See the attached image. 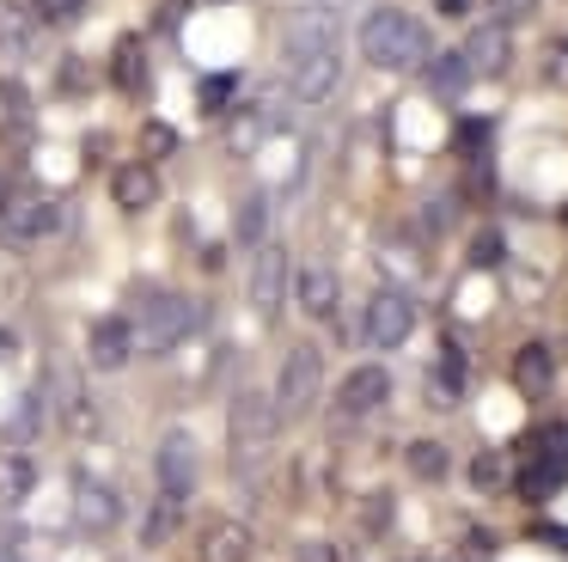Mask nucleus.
I'll list each match as a JSON object with an SVG mask.
<instances>
[{
  "mask_svg": "<svg viewBox=\"0 0 568 562\" xmlns=\"http://www.w3.org/2000/svg\"><path fill=\"white\" fill-rule=\"evenodd\" d=\"M13 190H19V183L7 178V171H0V202H7V195H13Z\"/></svg>",
  "mask_w": 568,
  "mask_h": 562,
  "instance_id": "obj_40",
  "label": "nucleus"
},
{
  "mask_svg": "<svg viewBox=\"0 0 568 562\" xmlns=\"http://www.w3.org/2000/svg\"><path fill=\"white\" fill-rule=\"evenodd\" d=\"M257 556V532L245 520H209L196 538V562H251Z\"/></svg>",
  "mask_w": 568,
  "mask_h": 562,
  "instance_id": "obj_14",
  "label": "nucleus"
},
{
  "mask_svg": "<svg viewBox=\"0 0 568 562\" xmlns=\"http://www.w3.org/2000/svg\"><path fill=\"white\" fill-rule=\"evenodd\" d=\"M153 476H160V495H172V501H190V495H196L202 459H196V440H190V428H165V434H160Z\"/></svg>",
  "mask_w": 568,
  "mask_h": 562,
  "instance_id": "obj_8",
  "label": "nucleus"
},
{
  "mask_svg": "<svg viewBox=\"0 0 568 562\" xmlns=\"http://www.w3.org/2000/svg\"><path fill=\"white\" fill-rule=\"evenodd\" d=\"M294 300H300V312L306 318H336V305H343V281H336V269L331 263H306V269H294Z\"/></svg>",
  "mask_w": 568,
  "mask_h": 562,
  "instance_id": "obj_16",
  "label": "nucleus"
},
{
  "mask_svg": "<svg viewBox=\"0 0 568 562\" xmlns=\"http://www.w3.org/2000/svg\"><path fill=\"white\" fill-rule=\"evenodd\" d=\"M507 379H514L519 398H550V385H556V354H550V342H519Z\"/></svg>",
  "mask_w": 568,
  "mask_h": 562,
  "instance_id": "obj_19",
  "label": "nucleus"
},
{
  "mask_svg": "<svg viewBox=\"0 0 568 562\" xmlns=\"http://www.w3.org/2000/svg\"><path fill=\"white\" fill-rule=\"evenodd\" d=\"M416 337V300L404 288H379L361 312V342L367 349H404Z\"/></svg>",
  "mask_w": 568,
  "mask_h": 562,
  "instance_id": "obj_7",
  "label": "nucleus"
},
{
  "mask_svg": "<svg viewBox=\"0 0 568 562\" xmlns=\"http://www.w3.org/2000/svg\"><path fill=\"white\" fill-rule=\"evenodd\" d=\"M318 391H324V354L318 342H294V349L282 354V373H275V415L282 422H306L312 410H318Z\"/></svg>",
  "mask_w": 568,
  "mask_h": 562,
  "instance_id": "obj_5",
  "label": "nucleus"
},
{
  "mask_svg": "<svg viewBox=\"0 0 568 562\" xmlns=\"http://www.w3.org/2000/svg\"><path fill=\"white\" fill-rule=\"evenodd\" d=\"M458 56H465V68L477 73V80H495V73H507V61H514V37H507L501 19H483L477 31L458 43Z\"/></svg>",
  "mask_w": 568,
  "mask_h": 562,
  "instance_id": "obj_13",
  "label": "nucleus"
},
{
  "mask_svg": "<svg viewBox=\"0 0 568 562\" xmlns=\"http://www.w3.org/2000/svg\"><path fill=\"white\" fill-rule=\"evenodd\" d=\"M336 86H343V56H336V49L287 61V98H300V104H324Z\"/></svg>",
  "mask_w": 568,
  "mask_h": 562,
  "instance_id": "obj_12",
  "label": "nucleus"
},
{
  "mask_svg": "<svg viewBox=\"0 0 568 562\" xmlns=\"http://www.w3.org/2000/svg\"><path fill=\"white\" fill-rule=\"evenodd\" d=\"M111 202L123 208V214H148V208L160 202V165H148V159H123V165L111 171Z\"/></svg>",
  "mask_w": 568,
  "mask_h": 562,
  "instance_id": "obj_15",
  "label": "nucleus"
},
{
  "mask_svg": "<svg viewBox=\"0 0 568 562\" xmlns=\"http://www.w3.org/2000/svg\"><path fill=\"white\" fill-rule=\"evenodd\" d=\"M422 80H428L434 98H446V104H453V98L470 92V80H477V73L465 68V56H458V49H434V56L422 61Z\"/></svg>",
  "mask_w": 568,
  "mask_h": 562,
  "instance_id": "obj_22",
  "label": "nucleus"
},
{
  "mask_svg": "<svg viewBox=\"0 0 568 562\" xmlns=\"http://www.w3.org/2000/svg\"><path fill=\"white\" fill-rule=\"evenodd\" d=\"M178 525H184V501L153 495L148 513H141V550H165V544L178 538Z\"/></svg>",
  "mask_w": 568,
  "mask_h": 562,
  "instance_id": "obj_23",
  "label": "nucleus"
},
{
  "mask_svg": "<svg viewBox=\"0 0 568 562\" xmlns=\"http://www.w3.org/2000/svg\"><path fill=\"white\" fill-rule=\"evenodd\" d=\"M385 403H392V373H385L379 361L348 367L343 385H336V415H343V422H361V415L385 410Z\"/></svg>",
  "mask_w": 568,
  "mask_h": 562,
  "instance_id": "obj_10",
  "label": "nucleus"
},
{
  "mask_svg": "<svg viewBox=\"0 0 568 562\" xmlns=\"http://www.w3.org/2000/svg\"><path fill=\"white\" fill-rule=\"evenodd\" d=\"M111 86L123 98H141L153 86V61H148V43H141V37H116V49H111Z\"/></svg>",
  "mask_w": 568,
  "mask_h": 562,
  "instance_id": "obj_20",
  "label": "nucleus"
},
{
  "mask_svg": "<svg viewBox=\"0 0 568 562\" xmlns=\"http://www.w3.org/2000/svg\"><path fill=\"white\" fill-rule=\"evenodd\" d=\"M318 49H336V19L331 12H294L282 24V61H300V56H318Z\"/></svg>",
  "mask_w": 568,
  "mask_h": 562,
  "instance_id": "obj_18",
  "label": "nucleus"
},
{
  "mask_svg": "<svg viewBox=\"0 0 568 562\" xmlns=\"http://www.w3.org/2000/svg\"><path fill=\"white\" fill-rule=\"evenodd\" d=\"M233 92H239V73H209V80H202V110H209V117H226Z\"/></svg>",
  "mask_w": 568,
  "mask_h": 562,
  "instance_id": "obj_30",
  "label": "nucleus"
},
{
  "mask_svg": "<svg viewBox=\"0 0 568 562\" xmlns=\"http://www.w3.org/2000/svg\"><path fill=\"white\" fill-rule=\"evenodd\" d=\"M31 117V98L19 80H0V122H26Z\"/></svg>",
  "mask_w": 568,
  "mask_h": 562,
  "instance_id": "obj_33",
  "label": "nucleus"
},
{
  "mask_svg": "<svg viewBox=\"0 0 568 562\" xmlns=\"http://www.w3.org/2000/svg\"><path fill=\"white\" fill-rule=\"evenodd\" d=\"M0 562H26V556H19V550H13V544H0Z\"/></svg>",
  "mask_w": 568,
  "mask_h": 562,
  "instance_id": "obj_41",
  "label": "nucleus"
},
{
  "mask_svg": "<svg viewBox=\"0 0 568 562\" xmlns=\"http://www.w3.org/2000/svg\"><path fill=\"white\" fill-rule=\"evenodd\" d=\"M489 12L501 24H519V19H531V12H538V0H489Z\"/></svg>",
  "mask_w": 568,
  "mask_h": 562,
  "instance_id": "obj_36",
  "label": "nucleus"
},
{
  "mask_svg": "<svg viewBox=\"0 0 568 562\" xmlns=\"http://www.w3.org/2000/svg\"><path fill=\"white\" fill-rule=\"evenodd\" d=\"M129 324H135V354H172L196 330V305L172 288H141V312Z\"/></svg>",
  "mask_w": 568,
  "mask_h": 562,
  "instance_id": "obj_4",
  "label": "nucleus"
},
{
  "mask_svg": "<svg viewBox=\"0 0 568 562\" xmlns=\"http://www.w3.org/2000/svg\"><path fill=\"white\" fill-rule=\"evenodd\" d=\"M562 483H568V422H544V428H531V434H526L514 489L526 501H550Z\"/></svg>",
  "mask_w": 568,
  "mask_h": 562,
  "instance_id": "obj_3",
  "label": "nucleus"
},
{
  "mask_svg": "<svg viewBox=\"0 0 568 562\" xmlns=\"http://www.w3.org/2000/svg\"><path fill=\"white\" fill-rule=\"evenodd\" d=\"M135 361V324L123 312H104L87 324V367L92 373H123Z\"/></svg>",
  "mask_w": 568,
  "mask_h": 562,
  "instance_id": "obj_9",
  "label": "nucleus"
},
{
  "mask_svg": "<svg viewBox=\"0 0 568 562\" xmlns=\"http://www.w3.org/2000/svg\"><path fill=\"white\" fill-rule=\"evenodd\" d=\"M404 464H409V476H416V483H440V476L453 471V452H446L440 440H409Z\"/></svg>",
  "mask_w": 568,
  "mask_h": 562,
  "instance_id": "obj_27",
  "label": "nucleus"
},
{
  "mask_svg": "<svg viewBox=\"0 0 568 562\" xmlns=\"http://www.w3.org/2000/svg\"><path fill=\"white\" fill-rule=\"evenodd\" d=\"M392 525V495H373L367 501V532H385Z\"/></svg>",
  "mask_w": 568,
  "mask_h": 562,
  "instance_id": "obj_37",
  "label": "nucleus"
},
{
  "mask_svg": "<svg viewBox=\"0 0 568 562\" xmlns=\"http://www.w3.org/2000/svg\"><path fill=\"white\" fill-rule=\"evenodd\" d=\"M294 562H348V556L331 544V538H306V544H294Z\"/></svg>",
  "mask_w": 568,
  "mask_h": 562,
  "instance_id": "obj_34",
  "label": "nucleus"
},
{
  "mask_svg": "<svg viewBox=\"0 0 568 562\" xmlns=\"http://www.w3.org/2000/svg\"><path fill=\"white\" fill-rule=\"evenodd\" d=\"M31 7H19V0H0V49H7V56H19V49L31 43Z\"/></svg>",
  "mask_w": 568,
  "mask_h": 562,
  "instance_id": "obj_28",
  "label": "nucleus"
},
{
  "mask_svg": "<svg viewBox=\"0 0 568 562\" xmlns=\"http://www.w3.org/2000/svg\"><path fill=\"white\" fill-rule=\"evenodd\" d=\"M361 56L379 73H422V61L434 56L428 24L404 7H373L367 19H361Z\"/></svg>",
  "mask_w": 568,
  "mask_h": 562,
  "instance_id": "obj_1",
  "label": "nucleus"
},
{
  "mask_svg": "<svg viewBox=\"0 0 568 562\" xmlns=\"http://www.w3.org/2000/svg\"><path fill=\"white\" fill-rule=\"evenodd\" d=\"M275 428H282V415H275L270 391L239 385L233 403H226V446H233V471L263 464V452L275 446Z\"/></svg>",
  "mask_w": 568,
  "mask_h": 562,
  "instance_id": "obj_2",
  "label": "nucleus"
},
{
  "mask_svg": "<svg viewBox=\"0 0 568 562\" xmlns=\"http://www.w3.org/2000/svg\"><path fill=\"white\" fill-rule=\"evenodd\" d=\"M13 354H19V337L13 330H0V361H13Z\"/></svg>",
  "mask_w": 568,
  "mask_h": 562,
  "instance_id": "obj_39",
  "label": "nucleus"
},
{
  "mask_svg": "<svg viewBox=\"0 0 568 562\" xmlns=\"http://www.w3.org/2000/svg\"><path fill=\"white\" fill-rule=\"evenodd\" d=\"M172 153H178V129H172V122H160V117H148V122H141V159L160 165V159H172Z\"/></svg>",
  "mask_w": 568,
  "mask_h": 562,
  "instance_id": "obj_29",
  "label": "nucleus"
},
{
  "mask_svg": "<svg viewBox=\"0 0 568 562\" xmlns=\"http://www.w3.org/2000/svg\"><path fill=\"white\" fill-rule=\"evenodd\" d=\"M562 227H568V202H562Z\"/></svg>",
  "mask_w": 568,
  "mask_h": 562,
  "instance_id": "obj_42",
  "label": "nucleus"
},
{
  "mask_svg": "<svg viewBox=\"0 0 568 562\" xmlns=\"http://www.w3.org/2000/svg\"><path fill=\"white\" fill-rule=\"evenodd\" d=\"M465 379H470V361H465V349L446 337L440 354H434V367H428V398L434 403H458L465 398Z\"/></svg>",
  "mask_w": 568,
  "mask_h": 562,
  "instance_id": "obj_21",
  "label": "nucleus"
},
{
  "mask_svg": "<svg viewBox=\"0 0 568 562\" xmlns=\"http://www.w3.org/2000/svg\"><path fill=\"white\" fill-rule=\"evenodd\" d=\"M483 147H489V122H465V129H458V153L477 159Z\"/></svg>",
  "mask_w": 568,
  "mask_h": 562,
  "instance_id": "obj_35",
  "label": "nucleus"
},
{
  "mask_svg": "<svg viewBox=\"0 0 568 562\" xmlns=\"http://www.w3.org/2000/svg\"><path fill=\"white\" fill-rule=\"evenodd\" d=\"M434 7H440L446 19H465V12H470V0H434Z\"/></svg>",
  "mask_w": 568,
  "mask_h": 562,
  "instance_id": "obj_38",
  "label": "nucleus"
},
{
  "mask_svg": "<svg viewBox=\"0 0 568 562\" xmlns=\"http://www.w3.org/2000/svg\"><path fill=\"white\" fill-rule=\"evenodd\" d=\"M74 520H80V532H116V525H123L116 489L92 483V476H74Z\"/></svg>",
  "mask_w": 568,
  "mask_h": 562,
  "instance_id": "obj_17",
  "label": "nucleus"
},
{
  "mask_svg": "<svg viewBox=\"0 0 568 562\" xmlns=\"http://www.w3.org/2000/svg\"><path fill=\"white\" fill-rule=\"evenodd\" d=\"M38 489V459L31 452H0V508H19V501Z\"/></svg>",
  "mask_w": 568,
  "mask_h": 562,
  "instance_id": "obj_24",
  "label": "nucleus"
},
{
  "mask_svg": "<svg viewBox=\"0 0 568 562\" xmlns=\"http://www.w3.org/2000/svg\"><path fill=\"white\" fill-rule=\"evenodd\" d=\"M55 227H62V208L43 190H13L0 202V244H7V251H31V244H43Z\"/></svg>",
  "mask_w": 568,
  "mask_h": 562,
  "instance_id": "obj_6",
  "label": "nucleus"
},
{
  "mask_svg": "<svg viewBox=\"0 0 568 562\" xmlns=\"http://www.w3.org/2000/svg\"><path fill=\"white\" fill-rule=\"evenodd\" d=\"M26 7H31V19H38V24H74L87 0H26Z\"/></svg>",
  "mask_w": 568,
  "mask_h": 562,
  "instance_id": "obj_32",
  "label": "nucleus"
},
{
  "mask_svg": "<svg viewBox=\"0 0 568 562\" xmlns=\"http://www.w3.org/2000/svg\"><path fill=\"white\" fill-rule=\"evenodd\" d=\"M465 476H470L477 495H501V489H514V464H507V452H495V446H483L477 459L465 464Z\"/></svg>",
  "mask_w": 568,
  "mask_h": 562,
  "instance_id": "obj_26",
  "label": "nucleus"
},
{
  "mask_svg": "<svg viewBox=\"0 0 568 562\" xmlns=\"http://www.w3.org/2000/svg\"><path fill=\"white\" fill-rule=\"evenodd\" d=\"M501 257H507V239L495 227H483L477 239H470V269H501Z\"/></svg>",
  "mask_w": 568,
  "mask_h": 562,
  "instance_id": "obj_31",
  "label": "nucleus"
},
{
  "mask_svg": "<svg viewBox=\"0 0 568 562\" xmlns=\"http://www.w3.org/2000/svg\"><path fill=\"white\" fill-rule=\"evenodd\" d=\"M270 239V195L251 190L245 202L233 208V244H245V251H257V244Z\"/></svg>",
  "mask_w": 568,
  "mask_h": 562,
  "instance_id": "obj_25",
  "label": "nucleus"
},
{
  "mask_svg": "<svg viewBox=\"0 0 568 562\" xmlns=\"http://www.w3.org/2000/svg\"><path fill=\"white\" fill-rule=\"evenodd\" d=\"M287 288H294V275H287V251L263 239L257 251H251V305H257V318H282Z\"/></svg>",
  "mask_w": 568,
  "mask_h": 562,
  "instance_id": "obj_11",
  "label": "nucleus"
}]
</instances>
